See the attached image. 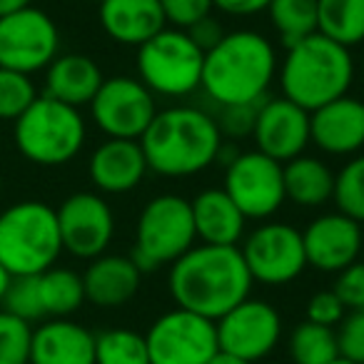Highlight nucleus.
<instances>
[{"label":"nucleus","mask_w":364,"mask_h":364,"mask_svg":"<svg viewBox=\"0 0 364 364\" xmlns=\"http://www.w3.org/2000/svg\"><path fill=\"white\" fill-rule=\"evenodd\" d=\"M354 70L357 68L349 48L329 41L322 33H312L287 48L284 60H279L277 80L282 97L312 112L347 95Z\"/></svg>","instance_id":"nucleus-4"},{"label":"nucleus","mask_w":364,"mask_h":364,"mask_svg":"<svg viewBox=\"0 0 364 364\" xmlns=\"http://www.w3.org/2000/svg\"><path fill=\"white\" fill-rule=\"evenodd\" d=\"M63 252L58 213L41 200H23L0 213V264L13 274H41Z\"/></svg>","instance_id":"nucleus-5"},{"label":"nucleus","mask_w":364,"mask_h":364,"mask_svg":"<svg viewBox=\"0 0 364 364\" xmlns=\"http://www.w3.org/2000/svg\"><path fill=\"white\" fill-rule=\"evenodd\" d=\"M302 242L309 267L337 274L359 259L364 250V230L347 215L327 213L302 230Z\"/></svg>","instance_id":"nucleus-17"},{"label":"nucleus","mask_w":364,"mask_h":364,"mask_svg":"<svg viewBox=\"0 0 364 364\" xmlns=\"http://www.w3.org/2000/svg\"><path fill=\"white\" fill-rule=\"evenodd\" d=\"M90 115L97 130L107 137L140 140L157 115V102L140 77L115 75L102 80L90 102Z\"/></svg>","instance_id":"nucleus-13"},{"label":"nucleus","mask_w":364,"mask_h":364,"mask_svg":"<svg viewBox=\"0 0 364 364\" xmlns=\"http://www.w3.org/2000/svg\"><path fill=\"white\" fill-rule=\"evenodd\" d=\"M33 327L11 312H0V364H31Z\"/></svg>","instance_id":"nucleus-33"},{"label":"nucleus","mask_w":364,"mask_h":364,"mask_svg":"<svg viewBox=\"0 0 364 364\" xmlns=\"http://www.w3.org/2000/svg\"><path fill=\"white\" fill-rule=\"evenodd\" d=\"M11 282H13V274L8 272L3 264H0V302H3V297H6V292H8V287H11Z\"/></svg>","instance_id":"nucleus-44"},{"label":"nucleus","mask_w":364,"mask_h":364,"mask_svg":"<svg viewBox=\"0 0 364 364\" xmlns=\"http://www.w3.org/2000/svg\"><path fill=\"white\" fill-rule=\"evenodd\" d=\"M257 110H259V102L255 105H230L223 107L218 117V125L223 137H232V140H242V137L252 135L255 130V120H257Z\"/></svg>","instance_id":"nucleus-39"},{"label":"nucleus","mask_w":364,"mask_h":364,"mask_svg":"<svg viewBox=\"0 0 364 364\" xmlns=\"http://www.w3.org/2000/svg\"><path fill=\"white\" fill-rule=\"evenodd\" d=\"M267 13L284 48L317 33V0H272Z\"/></svg>","instance_id":"nucleus-29"},{"label":"nucleus","mask_w":364,"mask_h":364,"mask_svg":"<svg viewBox=\"0 0 364 364\" xmlns=\"http://www.w3.org/2000/svg\"><path fill=\"white\" fill-rule=\"evenodd\" d=\"M289 357L294 364H332L339 359L337 329L304 319L289 334Z\"/></svg>","instance_id":"nucleus-28"},{"label":"nucleus","mask_w":364,"mask_h":364,"mask_svg":"<svg viewBox=\"0 0 364 364\" xmlns=\"http://www.w3.org/2000/svg\"><path fill=\"white\" fill-rule=\"evenodd\" d=\"M38 90L31 75L0 68V120L16 122L36 102Z\"/></svg>","instance_id":"nucleus-32"},{"label":"nucleus","mask_w":364,"mask_h":364,"mask_svg":"<svg viewBox=\"0 0 364 364\" xmlns=\"http://www.w3.org/2000/svg\"><path fill=\"white\" fill-rule=\"evenodd\" d=\"M334 205L337 213L364 225V155H354L339 172H334Z\"/></svg>","instance_id":"nucleus-31"},{"label":"nucleus","mask_w":364,"mask_h":364,"mask_svg":"<svg viewBox=\"0 0 364 364\" xmlns=\"http://www.w3.org/2000/svg\"><path fill=\"white\" fill-rule=\"evenodd\" d=\"M6 312L16 314V317L26 319V322H38L46 319L41 302V289H38V274H23V277H13L11 287H8L6 297Z\"/></svg>","instance_id":"nucleus-34"},{"label":"nucleus","mask_w":364,"mask_h":364,"mask_svg":"<svg viewBox=\"0 0 364 364\" xmlns=\"http://www.w3.org/2000/svg\"><path fill=\"white\" fill-rule=\"evenodd\" d=\"M188 33H190V38H193V41L198 43V46L203 48L205 53H208L210 48L218 46V43L225 38L223 26H220V21H218V18H213V16L203 18V21H198L195 26H190Z\"/></svg>","instance_id":"nucleus-40"},{"label":"nucleus","mask_w":364,"mask_h":364,"mask_svg":"<svg viewBox=\"0 0 364 364\" xmlns=\"http://www.w3.org/2000/svg\"><path fill=\"white\" fill-rule=\"evenodd\" d=\"M162 13H165L167 26L188 31L198 21L213 13V0H160Z\"/></svg>","instance_id":"nucleus-37"},{"label":"nucleus","mask_w":364,"mask_h":364,"mask_svg":"<svg viewBox=\"0 0 364 364\" xmlns=\"http://www.w3.org/2000/svg\"><path fill=\"white\" fill-rule=\"evenodd\" d=\"M31 364H95V334L68 317L33 329Z\"/></svg>","instance_id":"nucleus-21"},{"label":"nucleus","mask_w":364,"mask_h":364,"mask_svg":"<svg viewBox=\"0 0 364 364\" xmlns=\"http://www.w3.org/2000/svg\"><path fill=\"white\" fill-rule=\"evenodd\" d=\"M272 0H213V6L220 13L232 18H247V16H257V13L267 11Z\"/></svg>","instance_id":"nucleus-41"},{"label":"nucleus","mask_w":364,"mask_h":364,"mask_svg":"<svg viewBox=\"0 0 364 364\" xmlns=\"http://www.w3.org/2000/svg\"><path fill=\"white\" fill-rule=\"evenodd\" d=\"M225 193L247 220H269L284 203V167L259 150L237 152L225 167Z\"/></svg>","instance_id":"nucleus-12"},{"label":"nucleus","mask_w":364,"mask_h":364,"mask_svg":"<svg viewBox=\"0 0 364 364\" xmlns=\"http://www.w3.org/2000/svg\"><path fill=\"white\" fill-rule=\"evenodd\" d=\"M215 324L220 349L252 364L269 357L282 339V317L264 299H242Z\"/></svg>","instance_id":"nucleus-15"},{"label":"nucleus","mask_w":364,"mask_h":364,"mask_svg":"<svg viewBox=\"0 0 364 364\" xmlns=\"http://www.w3.org/2000/svg\"><path fill=\"white\" fill-rule=\"evenodd\" d=\"M284 193L297 208H322L334 195V172L324 160L299 155L284 162Z\"/></svg>","instance_id":"nucleus-25"},{"label":"nucleus","mask_w":364,"mask_h":364,"mask_svg":"<svg viewBox=\"0 0 364 364\" xmlns=\"http://www.w3.org/2000/svg\"><path fill=\"white\" fill-rule=\"evenodd\" d=\"M195 223L190 200L180 195H157L137 215L132 255L142 272H152L180 259L195 247Z\"/></svg>","instance_id":"nucleus-8"},{"label":"nucleus","mask_w":364,"mask_h":364,"mask_svg":"<svg viewBox=\"0 0 364 364\" xmlns=\"http://www.w3.org/2000/svg\"><path fill=\"white\" fill-rule=\"evenodd\" d=\"M274 46L257 31H232L205 53L203 90L215 105H255L277 77Z\"/></svg>","instance_id":"nucleus-2"},{"label":"nucleus","mask_w":364,"mask_h":364,"mask_svg":"<svg viewBox=\"0 0 364 364\" xmlns=\"http://www.w3.org/2000/svg\"><path fill=\"white\" fill-rule=\"evenodd\" d=\"M240 245H195L170 264L167 287L177 307L218 322L252 292Z\"/></svg>","instance_id":"nucleus-1"},{"label":"nucleus","mask_w":364,"mask_h":364,"mask_svg":"<svg viewBox=\"0 0 364 364\" xmlns=\"http://www.w3.org/2000/svg\"><path fill=\"white\" fill-rule=\"evenodd\" d=\"M142 282V269L130 255H100L90 259L82 272L85 299L100 309H115L127 304L137 294Z\"/></svg>","instance_id":"nucleus-20"},{"label":"nucleus","mask_w":364,"mask_h":364,"mask_svg":"<svg viewBox=\"0 0 364 364\" xmlns=\"http://www.w3.org/2000/svg\"><path fill=\"white\" fill-rule=\"evenodd\" d=\"M304 314H307V322L334 329L347 317V307H344V302L337 297L334 289H319V292H314L312 297H309Z\"/></svg>","instance_id":"nucleus-35"},{"label":"nucleus","mask_w":364,"mask_h":364,"mask_svg":"<svg viewBox=\"0 0 364 364\" xmlns=\"http://www.w3.org/2000/svg\"><path fill=\"white\" fill-rule=\"evenodd\" d=\"M332 364H354V362H347V359H342V357H339V359H334Z\"/></svg>","instance_id":"nucleus-45"},{"label":"nucleus","mask_w":364,"mask_h":364,"mask_svg":"<svg viewBox=\"0 0 364 364\" xmlns=\"http://www.w3.org/2000/svg\"><path fill=\"white\" fill-rule=\"evenodd\" d=\"M252 282L267 287H282L307 269L302 230L287 223H262L240 242Z\"/></svg>","instance_id":"nucleus-10"},{"label":"nucleus","mask_w":364,"mask_h":364,"mask_svg":"<svg viewBox=\"0 0 364 364\" xmlns=\"http://www.w3.org/2000/svg\"><path fill=\"white\" fill-rule=\"evenodd\" d=\"M147 160L140 140H115L107 137L102 145L95 147L87 162L90 180L105 195H125L145 180Z\"/></svg>","instance_id":"nucleus-19"},{"label":"nucleus","mask_w":364,"mask_h":364,"mask_svg":"<svg viewBox=\"0 0 364 364\" xmlns=\"http://www.w3.org/2000/svg\"><path fill=\"white\" fill-rule=\"evenodd\" d=\"M102 70L90 55L65 53L46 68V95L65 105H90L102 85Z\"/></svg>","instance_id":"nucleus-24"},{"label":"nucleus","mask_w":364,"mask_h":364,"mask_svg":"<svg viewBox=\"0 0 364 364\" xmlns=\"http://www.w3.org/2000/svg\"><path fill=\"white\" fill-rule=\"evenodd\" d=\"M92 3H102V0H92Z\"/></svg>","instance_id":"nucleus-47"},{"label":"nucleus","mask_w":364,"mask_h":364,"mask_svg":"<svg viewBox=\"0 0 364 364\" xmlns=\"http://www.w3.org/2000/svg\"><path fill=\"white\" fill-rule=\"evenodd\" d=\"M95 364H150L145 334L127 327L95 334Z\"/></svg>","instance_id":"nucleus-30"},{"label":"nucleus","mask_w":364,"mask_h":364,"mask_svg":"<svg viewBox=\"0 0 364 364\" xmlns=\"http://www.w3.org/2000/svg\"><path fill=\"white\" fill-rule=\"evenodd\" d=\"M205 50L182 28L165 26L137 48V77L160 97H188L203 85Z\"/></svg>","instance_id":"nucleus-7"},{"label":"nucleus","mask_w":364,"mask_h":364,"mask_svg":"<svg viewBox=\"0 0 364 364\" xmlns=\"http://www.w3.org/2000/svg\"><path fill=\"white\" fill-rule=\"evenodd\" d=\"M255 150L264 152L277 162H289L304 155L309 137V112L294 105L287 97H264L259 102L257 120L252 130Z\"/></svg>","instance_id":"nucleus-16"},{"label":"nucleus","mask_w":364,"mask_h":364,"mask_svg":"<svg viewBox=\"0 0 364 364\" xmlns=\"http://www.w3.org/2000/svg\"><path fill=\"white\" fill-rule=\"evenodd\" d=\"M362 75H364V58H362Z\"/></svg>","instance_id":"nucleus-46"},{"label":"nucleus","mask_w":364,"mask_h":364,"mask_svg":"<svg viewBox=\"0 0 364 364\" xmlns=\"http://www.w3.org/2000/svg\"><path fill=\"white\" fill-rule=\"evenodd\" d=\"M60 55V31L46 11L28 6L0 18V68L33 75Z\"/></svg>","instance_id":"nucleus-11"},{"label":"nucleus","mask_w":364,"mask_h":364,"mask_svg":"<svg viewBox=\"0 0 364 364\" xmlns=\"http://www.w3.org/2000/svg\"><path fill=\"white\" fill-rule=\"evenodd\" d=\"M208 364H252V362H247V359H240V357H235V354L223 352V349H220V352L215 354Z\"/></svg>","instance_id":"nucleus-43"},{"label":"nucleus","mask_w":364,"mask_h":364,"mask_svg":"<svg viewBox=\"0 0 364 364\" xmlns=\"http://www.w3.org/2000/svg\"><path fill=\"white\" fill-rule=\"evenodd\" d=\"M55 213L65 252L80 259H95L107 252L115 237V215L102 195L87 190L73 193Z\"/></svg>","instance_id":"nucleus-14"},{"label":"nucleus","mask_w":364,"mask_h":364,"mask_svg":"<svg viewBox=\"0 0 364 364\" xmlns=\"http://www.w3.org/2000/svg\"><path fill=\"white\" fill-rule=\"evenodd\" d=\"M87 125L80 107L38 95L13 127V140L26 160L41 167L68 165L80 155Z\"/></svg>","instance_id":"nucleus-6"},{"label":"nucleus","mask_w":364,"mask_h":364,"mask_svg":"<svg viewBox=\"0 0 364 364\" xmlns=\"http://www.w3.org/2000/svg\"><path fill=\"white\" fill-rule=\"evenodd\" d=\"M28 6H33V0H0V18L11 16L16 11H23Z\"/></svg>","instance_id":"nucleus-42"},{"label":"nucleus","mask_w":364,"mask_h":364,"mask_svg":"<svg viewBox=\"0 0 364 364\" xmlns=\"http://www.w3.org/2000/svg\"><path fill=\"white\" fill-rule=\"evenodd\" d=\"M312 145L332 157L357 155L364 147V100L342 95L309 112Z\"/></svg>","instance_id":"nucleus-18"},{"label":"nucleus","mask_w":364,"mask_h":364,"mask_svg":"<svg viewBox=\"0 0 364 364\" xmlns=\"http://www.w3.org/2000/svg\"><path fill=\"white\" fill-rule=\"evenodd\" d=\"M97 6L100 28L120 46L140 48L167 26L160 0H102Z\"/></svg>","instance_id":"nucleus-22"},{"label":"nucleus","mask_w":364,"mask_h":364,"mask_svg":"<svg viewBox=\"0 0 364 364\" xmlns=\"http://www.w3.org/2000/svg\"><path fill=\"white\" fill-rule=\"evenodd\" d=\"M195 235L205 245H240L247 235V218L223 188H210L190 200Z\"/></svg>","instance_id":"nucleus-23"},{"label":"nucleus","mask_w":364,"mask_h":364,"mask_svg":"<svg viewBox=\"0 0 364 364\" xmlns=\"http://www.w3.org/2000/svg\"><path fill=\"white\" fill-rule=\"evenodd\" d=\"M150 364H208L220 352L218 324L190 309H167L145 334Z\"/></svg>","instance_id":"nucleus-9"},{"label":"nucleus","mask_w":364,"mask_h":364,"mask_svg":"<svg viewBox=\"0 0 364 364\" xmlns=\"http://www.w3.org/2000/svg\"><path fill=\"white\" fill-rule=\"evenodd\" d=\"M339 357L364 364V312H349L337 329Z\"/></svg>","instance_id":"nucleus-36"},{"label":"nucleus","mask_w":364,"mask_h":364,"mask_svg":"<svg viewBox=\"0 0 364 364\" xmlns=\"http://www.w3.org/2000/svg\"><path fill=\"white\" fill-rule=\"evenodd\" d=\"M362 252H364V250H362Z\"/></svg>","instance_id":"nucleus-48"},{"label":"nucleus","mask_w":364,"mask_h":364,"mask_svg":"<svg viewBox=\"0 0 364 364\" xmlns=\"http://www.w3.org/2000/svg\"><path fill=\"white\" fill-rule=\"evenodd\" d=\"M225 137L208 110L172 105L157 110L140 137L147 167L162 177H193L215 165Z\"/></svg>","instance_id":"nucleus-3"},{"label":"nucleus","mask_w":364,"mask_h":364,"mask_svg":"<svg viewBox=\"0 0 364 364\" xmlns=\"http://www.w3.org/2000/svg\"><path fill=\"white\" fill-rule=\"evenodd\" d=\"M334 292L349 312H364V262L357 259L342 272H337Z\"/></svg>","instance_id":"nucleus-38"},{"label":"nucleus","mask_w":364,"mask_h":364,"mask_svg":"<svg viewBox=\"0 0 364 364\" xmlns=\"http://www.w3.org/2000/svg\"><path fill=\"white\" fill-rule=\"evenodd\" d=\"M38 289L46 317H70L87 302L82 274L68 267H55L38 274Z\"/></svg>","instance_id":"nucleus-27"},{"label":"nucleus","mask_w":364,"mask_h":364,"mask_svg":"<svg viewBox=\"0 0 364 364\" xmlns=\"http://www.w3.org/2000/svg\"><path fill=\"white\" fill-rule=\"evenodd\" d=\"M317 33L344 48L364 43V0H317Z\"/></svg>","instance_id":"nucleus-26"}]
</instances>
